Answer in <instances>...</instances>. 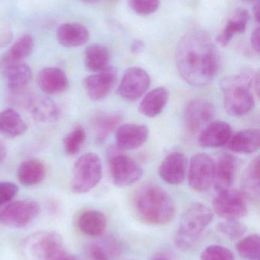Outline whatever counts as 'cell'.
Listing matches in <instances>:
<instances>
[{
  "instance_id": "c3c4849f",
  "label": "cell",
  "mask_w": 260,
  "mask_h": 260,
  "mask_svg": "<svg viewBox=\"0 0 260 260\" xmlns=\"http://www.w3.org/2000/svg\"><path fill=\"white\" fill-rule=\"evenodd\" d=\"M256 260H259V259H256Z\"/></svg>"
},
{
  "instance_id": "6da1fadb",
  "label": "cell",
  "mask_w": 260,
  "mask_h": 260,
  "mask_svg": "<svg viewBox=\"0 0 260 260\" xmlns=\"http://www.w3.org/2000/svg\"><path fill=\"white\" fill-rule=\"evenodd\" d=\"M176 65L180 76L189 85H209L218 73L220 55L207 32L192 30L179 41L175 53Z\"/></svg>"
},
{
  "instance_id": "5bb4252c",
  "label": "cell",
  "mask_w": 260,
  "mask_h": 260,
  "mask_svg": "<svg viewBox=\"0 0 260 260\" xmlns=\"http://www.w3.org/2000/svg\"><path fill=\"white\" fill-rule=\"evenodd\" d=\"M148 134V127L143 125L135 123L122 125L116 132V146L121 150L136 149L146 142Z\"/></svg>"
},
{
  "instance_id": "7a4b0ae2",
  "label": "cell",
  "mask_w": 260,
  "mask_h": 260,
  "mask_svg": "<svg viewBox=\"0 0 260 260\" xmlns=\"http://www.w3.org/2000/svg\"><path fill=\"white\" fill-rule=\"evenodd\" d=\"M134 208L140 220L154 225L168 224L176 213L171 196L154 183H146L137 189L134 197Z\"/></svg>"
},
{
  "instance_id": "ee69618b",
  "label": "cell",
  "mask_w": 260,
  "mask_h": 260,
  "mask_svg": "<svg viewBox=\"0 0 260 260\" xmlns=\"http://www.w3.org/2000/svg\"><path fill=\"white\" fill-rule=\"evenodd\" d=\"M253 14H254L255 18H256V22L259 23L260 20V9H259V3H257L255 4L254 7H253Z\"/></svg>"
},
{
  "instance_id": "ba28073f",
  "label": "cell",
  "mask_w": 260,
  "mask_h": 260,
  "mask_svg": "<svg viewBox=\"0 0 260 260\" xmlns=\"http://www.w3.org/2000/svg\"><path fill=\"white\" fill-rule=\"evenodd\" d=\"M215 213L226 220H238L247 214L246 198L241 191L227 189L218 192L213 200Z\"/></svg>"
},
{
  "instance_id": "e575fe53",
  "label": "cell",
  "mask_w": 260,
  "mask_h": 260,
  "mask_svg": "<svg viewBox=\"0 0 260 260\" xmlns=\"http://www.w3.org/2000/svg\"><path fill=\"white\" fill-rule=\"evenodd\" d=\"M218 229L223 235L233 239L241 238L247 231V228L238 220H226L218 224Z\"/></svg>"
},
{
  "instance_id": "3957f363",
  "label": "cell",
  "mask_w": 260,
  "mask_h": 260,
  "mask_svg": "<svg viewBox=\"0 0 260 260\" xmlns=\"http://www.w3.org/2000/svg\"><path fill=\"white\" fill-rule=\"evenodd\" d=\"M256 74L253 69L247 67L221 81L224 108L230 115L242 117L254 108L253 81Z\"/></svg>"
},
{
  "instance_id": "bcb514c9",
  "label": "cell",
  "mask_w": 260,
  "mask_h": 260,
  "mask_svg": "<svg viewBox=\"0 0 260 260\" xmlns=\"http://www.w3.org/2000/svg\"><path fill=\"white\" fill-rule=\"evenodd\" d=\"M83 3H87V4H96L99 3L101 0H81Z\"/></svg>"
},
{
  "instance_id": "9c48e42d",
  "label": "cell",
  "mask_w": 260,
  "mask_h": 260,
  "mask_svg": "<svg viewBox=\"0 0 260 260\" xmlns=\"http://www.w3.org/2000/svg\"><path fill=\"white\" fill-rule=\"evenodd\" d=\"M215 165L213 159L205 153H198L192 157L188 179L192 189L205 192L211 187L213 183Z\"/></svg>"
},
{
  "instance_id": "8992f818",
  "label": "cell",
  "mask_w": 260,
  "mask_h": 260,
  "mask_svg": "<svg viewBox=\"0 0 260 260\" xmlns=\"http://www.w3.org/2000/svg\"><path fill=\"white\" fill-rule=\"evenodd\" d=\"M108 159L113 183L119 187L131 186L143 176V169L139 164L117 146L108 149Z\"/></svg>"
},
{
  "instance_id": "7dc6e473",
  "label": "cell",
  "mask_w": 260,
  "mask_h": 260,
  "mask_svg": "<svg viewBox=\"0 0 260 260\" xmlns=\"http://www.w3.org/2000/svg\"><path fill=\"white\" fill-rule=\"evenodd\" d=\"M244 1H253V0H244Z\"/></svg>"
},
{
  "instance_id": "277c9868",
  "label": "cell",
  "mask_w": 260,
  "mask_h": 260,
  "mask_svg": "<svg viewBox=\"0 0 260 260\" xmlns=\"http://www.w3.org/2000/svg\"><path fill=\"white\" fill-rule=\"evenodd\" d=\"M213 219V212L203 203L189 206L182 216L175 238V244L180 250L192 248Z\"/></svg>"
},
{
  "instance_id": "44dd1931",
  "label": "cell",
  "mask_w": 260,
  "mask_h": 260,
  "mask_svg": "<svg viewBox=\"0 0 260 260\" xmlns=\"http://www.w3.org/2000/svg\"><path fill=\"white\" fill-rule=\"evenodd\" d=\"M169 100V91L163 87L153 89L148 92L140 103L139 111L150 118L157 117L164 110Z\"/></svg>"
},
{
  "instance_id": "74e56055",
  "label": "cell",
  "mask_w": 260,
  "mask_h": 260,
  "mask_svg": "<svg viewBox=\"0 0 260 260\" xmlns=\"http://www.w3.org/2000/svg\"><path fill=\"white\" fill-rule=\"evenodd\" d=\"M18 188L11 182H0V206L9 203L18 193Z\"/></svg>"
},
{
  "instance_id": "e0dca14e",
  "label": "cell",
  "mask_w": 260,
  "mask_h": 260,
  "mask_svg": "<svg viewBox=\"0 0 260 260\" xmlns=\"http://www.w3.org/2000/svg\"><path fill=\"white\" fill-rule=\"evenodd\" d=\"M25 108L34 120L40 123H51L57 120L60 111L56 104L46 96L32 95Z\"/></svg>"
},
{
  "instance_id": "83f0119b",
  "label": "cell",
  "mask_w": 260,
  "mask_h": 260,
  "mask_svg": "<svg viewBox=\"0 0 260 260\" xmlns=\"http://www.w3.org/2000/svg\"><path fill=\"white\" fill-rule=\"evenodd\" d=\"M122 121V115L118 113H101L97 114L93 121L96 142L103 143Z\"/></svg>"
},
{
  "instance_id": "603a6c76",
  "label": "cell",
  "mask_w": 260,
  "mask_h": 260,
  "mask_svg": "<svg viewBox=\"0 0 260 260\" xmlns=\"http://www.w3.org/2000/svg\"><path fill=\"white\" fill-rule=\"evenodd\" d=\"M241 190L246 200L258 202L260 196L259 157L252 160L241 180Z\"/></svg>"
},
{
  "instance_id": "ffe728a7",
  "label": "cell",
  "mask_w": 260,
  "mask_h": 260,
  "mask_svg": "<svg viewBox=\"0 0 260 260\" xmlns=\"http://www.w3.org/2000/svg\"><path fill=\"white\" fill-rule=\"evenodd\" d=\"M58 42L65 47L83 46L90 40V32L82 24L76 22L64 23L56 30Z\"/></svg>"
},
{
  "instance_id": "4fadbf2b",
  "label": "cell",
  "mask_w": 260,
  "mask_h": 260,
  "mask_svg": "<svg viewBox=\"0 0 260 260\" xmlns=\"http://www.w3.org/2000/svg\"><path fill=\"white\" fill-rule=\"evenodd\" d=\"M187 167L186 155L179 151H174L168 154L162 161L159 174L169 184H180L186 178Z\"/></svg>"
},
{
  "instance_id": "d6a6232c",
  "label": "cell",
  "mask_w": 260,
  "mask_h": 260,
  "mask_svg": "<svg viewBox=\"0 0 260 260\" xmlns=\"http://www.w3.org/2000/svg\"><path fill=\"white\" fill-rule=\"evenodd\" d=\"M237 250L243 259L247 260L259 259L260 238L259 235H250V236L241 240L237 245Z\"/></svg>"
},
{
  "instance_id": "d4e9b609",
  "label": "cell",
  "mask_w": 260,
  "mask_h": 260,
  "mask_svg": "<svg viewBox=\"0 0 260 260\" xmlns=\"http://www.w3.org/2000/svg\"><path fill=\"white\" fill-rule=\"evenodd\" d=\"M250 20V14L245 9H239L235 12L232 18L228 20L224 30L217 38V42L226 47L230 44L235 35L245 32Z\"/></svg>"
},
{
  "instance_id": "ac0fdd59",
  "label": "cell",
  "mask_w": 260,
  "mask_h": 260,
  "mask_svg": "<svg viewBox=\"0 0 260 260\" xmlns=\"http://www.w3.org/2000/svg\"><path fill=\"white\" fill-rule=\"evenodd\" d=\"M37 82L41 91L48 94L64 92L69 87L67 75L56 67L43 69L38 74Z\"/></svg>"
},
{
  "instance_id": "60d3db41",
  "label": "cell",
  "mask_w": 260,
  "mask_h": 260,
  "mask_svg": "<svg viewBox=\"0 0 260 260\" xmlns=\"http://www.w3.org/2000/svg\"><path fill=\"white\" fill-rule=\"evenodd\" d=\"M12 40V33L10 30L4 29L0 30V48L7 46Z\"/></svg>"
},
{
  "instance_id": "ab89813d",
  "label": "cell",
  "mask_w": 260,
  "mask_h": 260,
  "mask_svg": "<svg viewBox=\"0 0 260 260\" xmlns=\"http://www.w3.org/2000/svg\"><path fill=\"white\" fill-rule=\"evenodd\" d=\"M260 28L259 27L255 28L251 34L250 38V44H251L252 48L255 52L259 53L260 51Z\"/></svg>"
},
{
  "instance_id": "8fae6325",
  "label": "cell",
  "mask_w": 260,
  "mask_h": 260,
  "mask_svg": "<svg viewBox=\"0 0 260 260\" xmlns=\"http://www.w3.org/2000/svg\"><path fill=\"white\" fill-rule=\"evenodd\" d=\"M215 115V108L212 102L204 99L190 101L185 109L186 128L190 133H197L210 123Z\"/></svg>"
},
{
  "instance_id": "2e32d148",
  "label": "cell",
  "mask_w": 260,
  "mask_h": 260,
  "mask_svg": "<svg viewBox=\"0 0 260 260\" xmlns=\"http://www.w3.org/2000/svg\"><path fill=\"white\" fill-rule=\"evenodd\" d=\"M232 135V126L224 121L209 123L201 132L198 143L205 148H218L229 142Z\"/></svg>"
},
{
  "instance_id": "30bf717a",
  "label": "cell",
  "mask_w": 260,
  "mask_h": 260,
  "mask_svg": "<svg viewBox=\"0 0 260 260\" xmlns=\"http://www.w3.org/2000/svg\"><path fill=\"white\" fill-rule=\"evenodd\" d=\"M150 85L151 78L145 70L131 67L124 73L118 92L125 100L135 102L146 92Z\"/></svg>"
},
{
  "instance_id": "7402d4cb",
  "label": "cell",
  "mask_w": 260,
  "mask_h": 260,
  "mask_svg": "<svg viewBox=\"0 0 260 260\" xmlns=\"http://www.w3.org/2000/svg\"><path fill=\"white\" fill-rule=\"evenodd\" d=\"M260 132L258 129L241 130L230 137L228 147L232 151L252 154L259 148Z\"/></svg>"
},
{
  "instance_id": "484cf974",
  "label": "cell",
  "mask_w": 260,
  "mask_h": 260,
  "mask_svg": "<svg viewBox=\"0 0 260 260\" xmlns=\"http://www.w3.org/2000/svg\"><path fill=\"white\" fill-rule=\"evenodd\" d=\"M77 224L79 230L85 235L100 236L106 228L107 218L100 211L87 210L79 215Z\"/></svg>"
},
{
  "instance_id": "b9f144b4",
  "label": "cell",
  "mask_w": 260,
  "mask_h": 260,
  "mask_svg": "<svg viewBox=\"0 0 260 260\" xmlns=\"http://www.w3.org/2000/svg\"><path fill=\"white\" fill-rule=\"evenodd\" d=\"M145 49V43L140 41V40H135V41H133L132 44H131V53H134V54H139V53H142Z\"/></svg>"
},
{
  "instance_id": "f1b7e54d",
  "label": "cell",
  "mask_w": 260,
  "mask_h": 260,
  "mask_svg": "<svg viewBox=\"0 0 260 260\" xmlns=\"http://www.w3.org/2000/svg\"><path fill=\"white\" fill-rule=\"evenodd\" d=\"M27 129V123L13 109H6L0 113V134L15 138L25 133Z\"/></svg>"
},
{
  "instance_id": "4316f807",
  "label": "cell",
  "mask_w": 260,
  "mask_h": 260,
  "mask_svg": "<svg viewBox=\"0 0 260 260\" xmlns=\"http://www.w3.org/2000/svg\"><path fill=\"white\" fill-rule=\"evenodd\" d=\"M46 175V168L41 160L30 159L24 160L18 167V181L26 186H35L41 183Z\"/></svg>"
},
{
  "instance_id": "7bdbcfd3",
  "label": "cell",
  "mask_w": 260,
  "mask_h": 260,
  "mask_svg": "<svg viewBox=\"0 0 260 260\" xmlns=\"http://www.w3.org/2000/svg\"><path fill=\"white\" fill-rule=\"evenodd\" d=\"M7 154V149L6 145L3 142H0V162L3 161Z\"/></svg>"
},
{
  "instance_id": "f546056e",
  "label": "cell",
  "mask_w": 260,
  "mask_h": 260,
  "mask_svg": "<svg viewBox=\"0 0 260 260\" xmlns=\"http://www.w3.org/2000/svg\"><path fill=\"white\" fill-rule=\"evenodd\" d=\"M110 53L102 44H94L85 50V65L87 70L94 73L103 71L109 67Z\"/></svg>"
},
{
  "instance_id": "cb8c5ba5",
  "label": "cell",
  "mask_w": 260,
  "mask_h": 260,
  "mask_svg": "<svg viewBox=\"0 0 260 260\" xmlns=\"http://www.w3.org/2000/svg\"><path fill=\"white\" fill-rule=\"evenodd\" d=\"M3 75L10 91L26 88L32 77V70L23 62L3 67Z\"/></svg>"
},
{
  "instance_id": "8d00e7d4",
  "label": "cell",
  "mask_w": 260,
  "mask_h": 260,
  "mask_svg": "<svg viewBox=\"0 0 260 260\" xmlns=\"http://www.w3.org/2000/svg\"><path fill=\"white\" fill-rule=\"evenodd\" d=\"M128 4L135 13L148 15L157 12L160 6V0H128Z\"/></svg>"
},
{
  "instance_id": "7c38bea8",
  "label": "cell",
  "mask_w": 260,
  "mask_h": 260,
  "mask_svg": "<svg viewBox=\"0 0 260 260\" xmlns=\"http://www.w3.org/2000/svg\"><path fill=\"white\" fill-rule=\"evenodd\" d=\"M117 78V69L112 67L88 76L83 80L87 95L93 101L103 100L114 88Z\"/></svg>"
},
{
  "instance_id": "d590c367",
  "label": "cell",
  "mask_w": 260,
  "mask_h": 260,
  "mask_svg": "<svg viewBox=\"0 0 260 260\" xmlns=\"http://www.w3.org/2000/svg\"><path fill=\"white\" fill-rule=\"evenodd\" d=\"M201 260H235V256L229 249L222 246L212 245L201 253Z\"/></svg>"
},
{
  "instance_id": "9a60e30c",
  "label": "cell",
  "mask_w": 260,
  "mask_h": 260,
  "mask_svg": "<svg viewBox=\"0 0 260 260\" xmlns=\"http://www.w3.org/2000/svg\"><path fill=\"white\" fill-rule=\"evenodd\" d=\"M238 160L235 156L223 154L215 165L213 183L217 192L230 189L235 182Z\"/></svg>"
},
{
  "instance_id": "836d02e7",
  "label": "cell",
  "mask_w": 260,
  "mask_h": 260,
  "mask_svg": "<svg viewBox=\"0 0 260 260\" xmlns=\"http://www.w3.org/2000/svg\"><path fill=\"white\" fill-rule=\"evenodd\" d=\"M85 131L81 126H76L64 139V149L68 155H75L80 151L85 141Z\"/></svg>"
},
{
  "instance_id": "5b68a950",
  "label": "cell",
  "mask_w": 260,
  "mask_h": 260,
  "mask_svg": "<svg viewBox=\"0 0 260 260\" xmlns=\"http://www.w3.org/2000/svg\"><path fill=\"white\" fill-rule=\"evenodd\" d=\"M102 177V165L95 153L81 156L74 165L71 189L77 194L90 192L97 186Z\"/></svg>"
},
{
  "instance_id": "d6986e66",
  "label": "cell",
  "mask_w": 260,
  "mask_h": 260,
  "mask_svg": "<svg viewBox=\"0 0 260 260\" xmlns=\"http://www.w3.org/2000/svg\"><path fill=\"white\" fill-rule=\"evenodd\" d=\"M27 243L32 254L42 259L63 247L61 236L53 232L36 234L32 236Z\"/></svg>"
},
{
  "instance_id": "52a82bcc",
  "label": "cell",
  "mask_w": 260,
  "mask_h": 260,
  "mask_svg": "<svg viewBox=\"0 0 260 260\" xmlns=\"http://www.w3.org/2000/svg\"><path fill=\"white\" fill-rule=\"evenodd\" d=\"M41 206L33 200H21L8 204L0 212V222L12 229H22L39 215Z\"/></svg>"
},
{
  "instance_id": "1f68e13d",
  "label": "cell",
  "mask_w": 260,
  "mask_h": 260,
  "mask_svg": "<svg viewBox=\"0 0 260 260\" xmlns=\"http://www.w3.org/2000/svg\"><path fill=\"white\" fill-rule=\"evenodd\" d=\"M120 247L113 240L107 239L102 242L94 243L89 247L90 260H111L118 256Z\"/></svg>"
},
{
  "instance_id": "f6af8a7d",
  "label": "cell",
  "mask_w": 260,
  "mask_h": 260,
  "mask_svg": "<svg viewBox=\"0 0 260 260\" xmlns=\"http://www.w3.org/2000/svg\"><path fill=\"white\" fill-rule=\"evenodd\" d=\"M151 260H170L166 255L164 254H159L157 255V256H154Z\"/></svg>"
},
{
  "instance_id": "f35d334b",
  "label": "cell",
  "mask_w": 260,
  "mask_h": 260,
  "mask_svg": "<svg viewBox=\"0 0 260 260\" xmlns=\"http://www.w3.org/2000/svg\"><path fill=\"white\" fill-rule=\"evenodd\" d=\"M44 260H79L76 256L67 253L64 247L57 249L54 252L49 255Z\"/></svg>"
},
{
  "instance_id": "4dcf8cb0",
  "label": "cell",
  "mask_w": 260,
  "mask_h": 260,
  "mask_svg": "<svg viewBox=\"0 0 260 260\" xmlns=\"http://www.w3.org/2000/svg\"><path fill=\"white\" fill-rule=\"evenodd\" d=\"M34 46L35 42L32 35H24L18 38L2 59L3 67L11 64L22 62L32 53Z\"/></svg>"
}]
</instances>
